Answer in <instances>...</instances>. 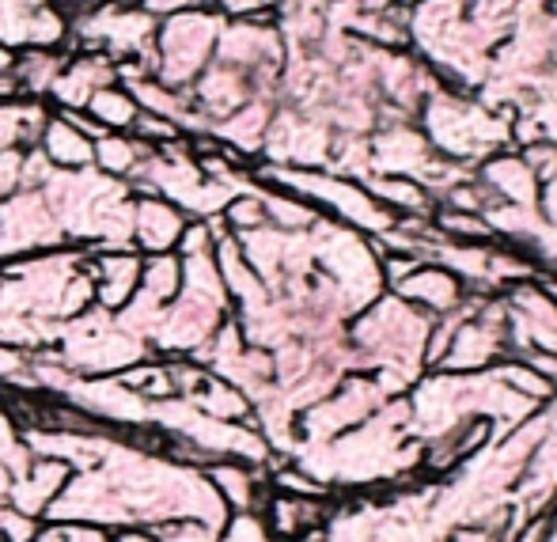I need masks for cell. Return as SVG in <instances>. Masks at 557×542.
<instances>
[{
  "mask_svg": "<svg viewBox=\"0 0 557 542\" xmlns=\"http://www.w3.org/2000/svg\"><path fill=\"white\" fill-rule=\"evenodd\" d=\"M190 217L152 194H133V250L137 255H175Z\"/></svg>",
  "mask_w": 557,
  "mask_h": 542,
  "instance_id": "cell-6",
  "label": "cell"
},
{
  "mask_svg": "<svg viewBox=\"0 0 557 542\" xmlns=\"http://www.w3.org/2000/svg\"><path fill=\"white\" fill-rule=\"evenodd\" d=\"M323 516L315 497H296V493H277L270 501V528L285 539H296L304 531H311Z\"/></svg>",
  "mask_w": 557,
  "mask_h": 542,
  "instance_id": "cell-14",
  "label": "cell"
},
{
  "mask_svg": "<svg viewBox=\"0 0 557 542\" xmlns=\"http://www.w3.org/2000/svg\"><path fill=\"white\" fill-rule=\"evenodd\" d=\"M209 485L216 490L221 505L235 508V513H258L262 508V485H258V475L247 463H235V459L213 463L209 467Z\"/></svg>",
  "mask_w": 557,
  "mask_h": 542,
  "instance_id": "cell-9",
  "label": "cell"
},
{
  "mask_svg": "<svg viewBox=\"0 0 557 542\" xmlns=\"http://www.w3.org/2000/svg\"><path fill=\"white\" fill-rule=\"evenodd\" d=\"M84 114H88L103 133H129L133 122H137V114H140V107H137V99L122 88V84H111V88L96 91V96L88 99Z\"/></svg>",
  "mask_w": 557,
  "mask_h": 542,
  "instance_id": "cell-12",
  "label": "cell"
},
{
  "mask_svg": "<svg viewBox=\"0 0 557 542\" xmlns=\"http://www.w3.org/2000/svg\"><path fill=\"white\" fill-rule=\"evenodd\" d=\"M148 152H152V148H145L137 137H129V133H103V137L96 140V163H91V168L129 183L140 171V163L148 160Z\"/></svg>",
  "mask_w": 557,
  "mask_h": 542,
  "instance_id": "cell-11",
  "label": "cell"
},
{
  "mask_svg": "<svg viewBox=\"0 0 557 542\" xmlns=\"http://www.w3.org/2000/svg\"><path fill=\"white\" fill-rule=\"evenodd\" d=\"M15 99H23V91H20V84H15L12 69H8V73H0V107L15 103Z\"/></svg>",
  "mask_w": 557,
  "mask_h": 542,
  "instance_id": "cell-18",
  "label": "cell"
},
{
  "mask_svg": "<svg viewBox=\"0 0 557 542\" xmlns=\"http://www.w3.org/2000/svg\"><path fill=\"white\" fill-rule=\"evenodd\" d=\"M107 542H160L152 535V528H114L107 531Z\"/></svg>",
  "mask_w": 557,
  "mask_h": 542,
  "instance_id": "cell-17",
  "label": "cell"
},
{
  "mask_svg": "<svg viewBox=\"0 0 557 542\" xmlns=\"http://www.w3.org/2000/svg\"><path fill=\"white\" fill-rule=\"evenodd\" d=\"M12 485H15V475L8 463H0V505H8V497H12Z\"/></svg>",
  "mask_w": 557,
  "mask_h": 542,
  "instance_id": "cell-19",
  "label": "cell"
},
{
  "mask_svg": "<svg viewBox=\"0 0 557 542\" xmlns=\"http://www.w3.org/2000/svg\"><path fill=\"white\" fill-rule=\"evenodd\" d=\"M38 152L50 160L53 171H88L91 163H96V140H88L81 130H73V125L65 122L61 114L46 118L42 133H38Z\"/></svg>",
  "mask_w": 557,
  "mask_h": 542,
  "instance_id": "cell-8",
  "label": "cell"
},
{
  "mask_svg": "<svg viewBox=\"0 0 557 542\" xmlns=\"http://www.w3.org/2000/svg\"><path fill=\"white\" fill-rule=\"evenodd\" d=\"M156 15L145 4H107L69 20V53H103L114 65L122 61H140L152 73V50H156Z\"/></svg>",
  "mask_w": 557,
  "mask_h": 542,
  "instance_id": "cell-2",
  "label": "cell"
},
{
  "mask_svg": "<svg viewBox=\"0 0 557 542\" xmlns=\"http://www.w3.org/2000/svg\"><path fill=\"white\" fill-rule=\"evenodd\" d=\"M73 478V467L61 459H30V467L23 475H15V485H12V497L8 505L20 508L23 516L30 520H46V513L53 508V501L61 497V490L69 485Z\"/></svg>",
  "mask_w": 557,
  "mask_h": 542,
  "instance_id": "cell-7",
  "label": "cell"
},
{
  "mask_svg": "<svg viewBox=\"0 0 557 542\" xmlns=\"http://www.w3.org/2000/svg\"><path fill=\"white\" fill-rule=\"evenodd\" d=\"M129 137H137L145 148H168V145H175V140H183V130H178L175 122H168V118L145 114V110H140L137 122H133V130H129Z\"/></svg>",
  "mask_w": 557,
  "mask_h": 542,
  "instance_id": "cell-15",
  "label": "cell"
},
{
  "mask_svg": "<svg viewBox=\"0 0 557 542\" xmlns=\"http://www.w3.org/2000/svg\"><path fill=\"white\" fill-rule=\"evenodd\" d=\"M42 531V520H30L20 508L0 505V542H35Z\"/></svg>",
  "mask_w": 557,
  "mask_h": 542,
  "instance_id": "cell-16",
  "label": "cell"
},
{
  "mask_svg": "<svg viewBox=\"0 0 557 542\" xmlns=\"http://www.w3.org/2000/svg\"><path fill=\"white\" fill-rule=\"evenodd\" d=\"M140 266H145V255H137L133 247L88 250V258H84V273H88L91 288H96V308L117 316V311L137 296Z\"/></svg>",
  "mask_w": 557,
  "mask_h": 542,
  "instance_id": "cell-4",
  "label": "cell"
},
{
  "mask_svg": "<svg viewBox=\"0 0 557 542\" xmlns=\"http://www.w3.org/2000/svg\"><path fill=\"white\" fill-rule=\"evenodd\" d=\"M12 58H15V53L0 46V73H8V69H12Z\"/></svg>",
  "mask_w": 557,
  "mask_h": 542,
  "instance_id": "cell-20",
  "label": "cell"
},
{
  "mask_svg": "<svg viewBox=\"0 0 557 542\" xmlns=\"http://www.w3.org/2000/svg\"><path fill=\"white\" fill-rule=\"evenodd\" d=\"M224 20L209 8H183L156 23V50H152V81L163 88L190 91L194 81L209 69L216 50V38Z\"/></svg>",
  "mask_w": 557,
  "mask_h": 542,
  "instance_id": "cell-1",
  "label": "cell"
},
{
  "mask_svg": "<svg viewBox=\"0 0 557 542\" xmlns=\"http://www.w3.org/2000/svg\"><path fill=\"white\" fill-rule=\"evenodd\" d=\"M69 61V50H20L12 58V76L20 84L23 99H42L50 96L53 81L58 73L65 69Z\"/></svg>",
  "mask_w": 557,
  "mask_h": 542,
  "instance_id": "cell-10",
  "label": "cell"
},
{
  "mask_svg": "<svg viewBox=\"0 0 557 542\" xmlns=\"http://www.w3.org/2000/svg\"><path fill=\"white\" fill-rule=\"evenodd\" d=\"M0 46L20 50H65L69 15L58 0H0Z\"/></svg>",
  "mask_w": 557,
  "mask_h": 542,
  "instance_id": "cell-3",
  "label": "cell"
},
{
  "mask_svg": "<svg viewBox=\"0 0 557 542\" xmlns=\"http://www.w3.org/2000/svg\"><path fill=\"white\" fill-rule=\"evenodd\" d=\"M111 84H117L111 58L76 50V53H69L65 69H61L58 81H53L46 103H50V110H84L96 91L111 88Z\"/></svg>",
  "mask_w": 557,
  "mask_h": 542,
  "instance_id": "cell-5",
  "label": "cell"
},
{
  "mask_svg": "<svg viewBox=\"0 0 557 542\" xmlns=\"http://www.w3.org/2000/svg\"><path fill=\"white\" fill-rule=\"evenodd\" d=\"M178 288H183V258L178 255H145L137 293L145 296V300L168 308V304L178 296Z\"/></svg>",
  "mask_w": 557,
  "mask_h": 542,
  "instance_id": "cell-13",
  "label": "cell"
}]
</instances>
